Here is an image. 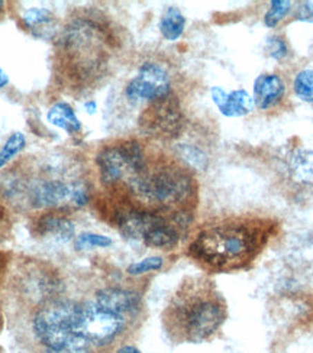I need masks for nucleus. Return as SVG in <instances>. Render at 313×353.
<instances>
[{
    "instance_id": "nucleus-31",
    "label": "nucleus",
    "mask_w": 313,
    "mask_h": 353,
    "mask_svg": "<svg viewBox=\"0 0 313 353\" xmlns=\"http://www.w3.org/2000/svg\"><path fill=\"white\" fill-rule=\"evenodd\" d=\"M8 84H9V77H8L6 72L2 68H0V88L6 87Z\"/></svg>"
},
{
    "instance_id": "nucleus-8",
    "label": "nucleus",
    "mask_w": 313,
    "mask_h": 353,
    "mask_svg": "<svg viewBox=\"0 0 313 353\" xmlns=\"http://www.w3.org/2000/svg\"><path fill=\"white\" fill-rule=\"evenodd\" d=\"M171 94V79L169 71L158 63H144L137 76L125 87V97L137 105L141 101H157Z\"/></svg>"
},
{
    "instance_id": "nucleus-19",
    "label": "nucleus",
    "mask_w": 313,
    "mask_h": 353,
    "mask_svg": "<svg viewBox=\"0 0 313 353\" xmlns=\"http://www.w3.org/2000/svg\"><path fill=\"white\" fill-rule=\"evenodd\" d=\"M186 18L176 6L167 8L160 19V32L167 41H177L184 32Z\"/></svg>"
},
{
    "instance_id": "nucleus-20",
    "label": "nucleus",
    "mask_w": 313,
    "mask_h": 353,
    "mask_svg": "<svg viewBox=\"0 0 313 353\" xmlns=\"http://www.w3.org/2000/svg\"><path fill=\"white\" fill-rule=\"evenodd\" d=\"M26 145V138L22 132H13V134L6 139L5 145L0 150V168H3L8 163L21 154Z\"/></svg>"
},
{
    "instance_id": "nucleus-16",
    "label": "nucleus",
    "mask_w": 313,
    "mask_h": 353,
    "mask_svg": "<svg viewBox=\"0 0 313 353\" xmlns=\"http://www.w3.org/2000/svg\"><path fill=\"white\" fill-rule=\"evenodd\" d=\"M290 179L302 187H313V151L297 148L287 159Z\"/></svg>"
},
{
    "instance_id": "nucleus-13",
    "label": "nucleus",
    "mask_w": 313,
    "mask_h": 353,
    "mask_svg": "<svg viewBox=\"0 0 313 353\" xmlns=\"http://www.w3.org/2000/svg\"><path fill=\"white\" fill-rule=\"evenodd\" d=\"M286 94V84L277 74H261L254 83V105L261 110L274 108Z\"/></svg>"
},
{
    "instance_id": "nucleus-1",
    "label": "nucleus",
    "mask_w": 313,
    "mask_h": 353,
    "mask_svg": "<svg viewBox=\"0 0 313 353\" xmlns=\"http://www.w3.org/2000/svg\"><path fill=\"white\" fill-rule=\"evenodd\" d=\"M278 223L256 214L232 216L203 228L189 245V256L212 272L248 270L265 251Z\"/></svg>"
},
{
    "instance_id": "nucleus-32",
    "label": "nucleus",
    "mask_w": 313,
    "mask_h": 353,
    "mask_svg": "<svg viewBox=\"0 0 313 353\" xmlns=\"http://www.w3.org/2000/svg\"><path fill=\"white\" fill-rule=\"evenodd\" d=\"M84 109H86L88 113H95V112H96V103H95L93 100L84 103Z\"/></svg>"
},
{
    "instance_id": "nucleus-28",
    "label": "nucleus",
    "mask_w": 313,
    "mask_h": 353,
    "mask_svg": "<svg viewBox=\"0 0 313 353\" xmlns=\"http://www.w3.org/2000/svg\"><path fill=\"white\" fill-rule=\"evenodd\" d=\"M88 200H91V197H88V191L86 187L80 185V184H76L73 185V191H71V200L74 204L79 205V208H83V205H86L88 203Z\"/></svg>"
},
{
    "instance_id": "nucleus-14",
    "label": "nucleus",
    "mask_w": 313,
    "mask_h": 353,
    "mask_svg": "<svg viewBox=\"0 0 313 353\" xmlns=\"http://www.w3.org/2000/svg\"><path fill=\"white\" fill-rule=\"evenodd\" d=\"M22 22L32 37L51 39L57 32L55 14L46 8H31L22 14Z\"/></svg>"
},
{
    "instance_id": "nucleus-29",
    "label": "nucleus",
    "mask_w": 313,
    "mask_h": 353,
    "mask_svg": "<svg viewBox=\"0 0 313 353\" xmlns=\"http://www.w3.org/2000/svg\"><path fill=\"white\" fill-rule=\"evenodd\" d=\"M296 18L305 22H313V3L303 2L297 8Z\"/></svg>"
},
{
    "instance_id": "nucleus-27",
    "label": "nucleus",
    "mask_w": 313,
    "mask_h": 353,
    "mask_svg": "<svg viewBox=\"0 0 313 353\" xmlns=\"http://www.w3.org/2000/svg\"><path fill=\"white\" fill-rule=\"evenodd\" d=\"M267 48H268V54H270V57L276 58V60H283V58H285L289 52L287 43L280 37H272L270 39H268Z\"/></svg>"
},
{
    "instance_id": "nucleus-9",
    "label": "nucleus",
    "mask_w": 313,
    "mask_h": 353,
    "mask_svg": "<svg viewBox=\"0 0 313 353\" xmlns=\"http://www.w3.org/2000/svg\"><path fill=\"white\" fill-rule=\"evenodd\" d=\"M95 303L104 310L124 319L137 314L142 304L140 292L122 287H106L99 290L96 292Z\"/></svg>"
},
{
    "instance_id": "nucleus-21",
    "label": "nucleus",
    "mask_w": 313,
    "mask_h": 353,
    "mask_svg": "<svg viewBox=\"0 0 313 353\" xmlns=\"http://www.w3.org/2000/svg\"><path fill=\"white\" fill-rule=\"evenodd\" d=\"M293 88L301 100L313 103V70H302L297 72Z\"/></svg>"
},
{
    "instance_id": "nucleus-7",
    "label": "nucleus",
    "mask_w": 313,
    "mask_h": 353,
    "mask_svg": "<svg viewBox=\"0 0 313 353\" xmlns=\"http://www.w3.org/2000/svg\"><path fill=\"white\" fill-rule=\"evenodd\" d=\"M183 112L177 97L171 93L157 101L150 103V106L140 117V128L146 135L154 138L171 139L178 137L183 128Z\"/></svg>"
},
{
    "instance_id": "nucleus-2",
    "label": "nucleus",
    "mask_w": 313,
    "mask_h": 353,
    "mask_svg": "<svg viewBox=\"0 0 313 353\" xmlns=\"http://www.w3.org/2000/svg\"><path fill=\"white\" fill-rule=\"evenodd\" d=\"M162 327L174 343L211 341L228 319V305L207 276H189L162 312Z\"/></svg>"
},
{
    "instance_id": "nucleus-22",
    "label": "nucleus",
    "mask_w": 313,
    "mask_h": 353,
    "mask_svg": "<svg viewBox=\"0 0 313 353\" xmlns=\"http://www.w3.org/2000/svg\"><path fill=\"white\" fill-rule=\"evenodd\" d=\"M112 245V239L108 236H103V234L97 233H80L79 236L74 239V248L77 251H86V249L92 248H109Z\"/></svg>"
},
{
    "instance_id": "nucleus-15",
    "label": "nucleus",
    "mask_w": 313,
    "mask_h": 353,
    "mask_svg": "<svg viewBox=\"0 0 313 353\" xmlns=\"http://www.w3.org/2000/svg\"><path fill=\"white\" fill-rule=\"evenodd\" d=\"M37 229L41 236L48 238L57 243H66L74 238L76 228L70 219L57 216V214H47L38 220Z\"/></svg>"
},
{
    "instance_id": "nucleus-12",
    "label": "nucleus",
    "mask_w": 313,
    "mask_h": 353,
    "mask_svg": "<svg viewBox=\"0 0 313 353\" xmlns=\"http://www.w3.org/2000/svg\"><path fill=\"white\" fill-rule=\"evenodd\" d=\"M73 185L59 180L41 181L31 187L29 200L35 208H53L66 200H71Z\"/></svg>"
},
{
    "instance_id": "nucleus-25",
    "label": "nucleus",
    "mask_w": 313,
    "mask_h": 353,
    "mask_svg": "<svg viewBox=\"0 0 313 353\" xmlns=\"http://www.w3.org/2000/svg\"><path fill=\"white\" fill-rule=\"evenodd\" d=\"M50 353H93L92 343H88L83 337L74 333L71 339L58 350H50Z\"/></svg>"
},
{
    "instance_id": "nucleus-4",
    "label": "nucleus",
    "mask_w": 313,
    "mask_h": 353,
    "mask_svg": "<svg viewBox=\"0 0 313 353\" xmlns=\"http://www.w3.org/2000/svg\"><path fill=\"white\" fill-rule=\"evenodd\" d=\"M109 37L104 29L93 22L74 21L59 38L58 47L71 60L73 77L92 80L103 74L108 65Z\"/></svg>"
},
{
    "instance_id": "nucleus-24",
    "label": "nucleus",
    "mask_w": 313,
    "mask_h": 353,
    "mask_svg": "<svg viewBox=\"0 0 313 353\" xmlns=\"http://www.w3.org/2000/svg\"><path fill=\"white\" fill-rule=\"evenodd\" d=\"M162 265H164V259L161 256H148L138 262L131 263L126 268V272L132 276H140L146 272L160 271L162 268Z\"/></svg>"
},
{
    "instance_id": "nucleus-33",
    "label": "nucleus",
    "mask_w": 313,
    "mask_h": 353,
    "mask_svg": "<svg viewBox=\"0 0 313 353\" xmlns=\"http://www.w3.org/2000/svg\"><path fill=\"white\" fill-rule=\"evenodd\" d=\"M3 12H5V2H2V0H0V18L3 17Z\"/></svg>"
},
{
    "instance_id": "nucleus-18",
    "label": "nucleus",
    "mask_w": 313,
    "mask_h": 353,
    "mask_svg": "<svg viewBox=\"0 0 313 353\" xmlns=\"http://www.w3.org/2000/svg\"><path fill=\"white\" fill-rule=\"evenodd\" d=\"M47 121L51 125L66 130L70 135H76L82 130V123L76 112L66 101H57L55 105L50 108L47 113Z\"/></svg>"
},
{
    "instance_id": "nucleus-3",
    "label": "nucleus",
    "mask_w": 313,
    "mask_h": 353,
    "mask_svg": "<svg viewBox=\"0 0 313 353\" xmlns=\"http://www.w3.org/2000/svg\"><path fill=\"white\" fill-rule=\"evenodd\" d=\"M129 194L140 201L142 209L170 216L189 210V203L196 196V181L191 172L174 161H146V165L126 179Z\"/></svg>"
},
{
    "instance_id": "nucleus-10",
    "label": "nucleus",
    "mask_w": 313,
    "mask_h": 353,
    "mask_svg": "<svg viewBox=\"0 0 313 353\" xmlns=\"http://www.w3.org/2000/svg\"><path fill=\"white\" fill-rule=\"evenodd\" d=\"M96 165L99 168L100 181L106 187L116 185L121 180L128 179L129 175V167L121 143L104 146L96 157Z\"/></svg>"
},
{
    "instance_id": "nucleus-11",
    "label": "nucleus",
    "mask_w": 313,
    "mask_h": 353,
    "mask_svg": "<svg viewBox=\"0 0 313 353\" xmlns=\"http://www.w3.org/2000/svg\"><path fill=\"white\" fill-rule=\"evenodd\" d=\"M211 96L219 112L227 117H241L254 110V100L245 90L227 93L222 87H212Z\"/></svg>"
},
{
    "instance_id": "nucleus-30",
    "label": "nucleus",
    "mask_w": 313,
    "mask_h": 353,
    "mask_svg": "<svg viewBox=\"0 0 313 353\" xmlns=\"http://www.w3.org/2000/svg\"><path fill=\"white\" fill-rule=\"evenodd\" d=\"M115 353H141V350L135 346H132V345H124V346L119 347Z\"/></svg>"
},
{
    "instance_id": "nucleus-5",
    "label": "nucleus",
    "mask_w": 313,
    "mask_h": 353,
    "mask_svg": "<svg viewBox=\"0 0 313 353\" xmlns=\"http://www.w3.org/2000/svg\"><path fill=\"white\" fill-rule=\"evenodd\" d=\"M126 327V319L104 310L95 301H87L76 305L73 317V332L88 343L96 346H108Z\"/></svg>"
},
{
    "instance_id": "nucleus-23",
    "label": "nucleus",
    "mask_w": 313,
    "mask_h": 353,
    "mask_svg": "<svg viewBox=\"0 0 313 353\" xmlns=\"http://www.w3.org/2000/svg\"><path fill=\"white\" fill-rule=\"evenodd\" d=\"M290 8H292V3L287 2V0H273V2H270V10H268L264 17L265 26L268 28L277 26L280 21L285 19Z\"/></svg>"
},
{
    "instance_id": "nucleus-17",
    "label": "nucleus",
    "mask_w": 313,
    "mask_h": 353,
    "mask_svg": "<svg viewBox=\"0 0 313 353\" xmlns=\"http://www.w3.org/2000/svg\"><path fill=\"white\" fill-rule=\"evenodd\" d=\"M178 241H180V232H178V228L171 222L170 217L151 228L142 239L146 246L162 249V251H170V249L176 248Z\"/></svg>"
},
{
    "instance_id": "nucleus-6",
    "label": "nucleus",
    "mask_w": 313,
    "mask_h": 353,
    "mask_svg": "<svg viewBox=\"0 0 313 353\" xmlns=\"http://www.w3.org/2000/svg\"><path fill=\"white\" fill-rule=\"evenodd\" d=\"M76 305L68 300L54 299L39 307L34 316L32 327L38 341L48 350L61 349L73 337Z\"/></svg>"
},
{
    "instance_id": "nucleus-26",
    "label": "nucleus",
    "mask_w": 313,
    "mask_h": 353,
    "mask_svg": "<svg viewBox=\"0 0 313 353\" xmlns=\"http://www.w3.org/2000/svg\"><path fill=\"white\" fill-rule=\"evenodd\" d=\"M178 152H180V157L186 161V163L191 167H205V161L206 157L196 148L187 145H180L178 146Z\"/></svg>"
}]
</instances>
